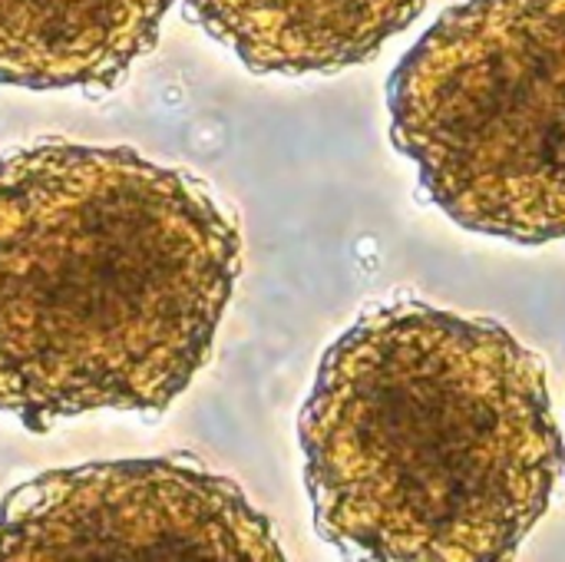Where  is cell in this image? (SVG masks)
Segmentation results:
<instances>
[{
  "instance_id": "8992f818",
  "label": "cell",
  "mask_w": 565,
  "mask_h": 562,
  "mask_svg": "<svg viewBox=\"0 0 565 562\" xmlns=\"http://www.w3.org/2000/svg\"><path fill=\"white\" fill-rule=\"evenodd\" d=\"M430 0H185L192 20L252 73H338L371 60Z\"/></svg>"
},
{
  "instance_id": "277c9868",
  "label": "cell",
  "mask_w": 565,
  "mask_h": 562,
  "mask_svg": "<svg viewBox=\"0 0 565 562\" xmlns=\"http://www.w3.org/2000/svg\"><path fill=\"white\" fill-rule=\"evenodd\" d=\"M285 560L242 487L185 457L46 470L0 503V562Z\"/></svg>"
},
{
  "instance_id": "5b68a950",
  "label": "cell",
  "mask_w": 565,
  "mask_h": 562,
  "mask_svg": "<svg viewBox=\"0 0 565 562\" xmlns=\"http://www.w3.org/2000/svg\"><path fill=\"white\" fill-rule=\"evenodd\" d=\"M172 0H0V83L106 93L156 43Z\"/></svg>"
},
{
  "instance_id": "7a4b0ae2",
  "label": "cell",
  "mask_w": 565,
  "mask_h": 562,
  "mask_svg": "<svg viewBox=\"0 0 565 562\" xmlns=\"http://www.w3.org/2000/svg\"><path fill=\"white\" fill-rule=\"evenodd\" d=\"M298 444L315 527L354 560H507L565 464L543 361L424 301L367 308L324 351Z\"/></svg>"
},
{
  "instance_id": "6da1fadb",
  "label": "cell",
  "mask_w": 565,
  "mask_h": 562,
  "mask_svg": "<svg viewBox=\"0 0 565 562\" xmlns=\"http://www.w3.org/2000/svg\"><path fill=\"white\" fill-rule=\"evenodd\" d=\"M242 235L185 169L43 139L0 159V414L162 417L209 361Z\"/></svg>"
},
{
  "instance_id": "3957f363",
  "label": "cell",
  "mask_w": 565,
  "mask_h": 562,
  "mask_svg": "<svg viewBox=\"0 0 565 562\" xmlns=\"http://www.w3.org/2000/svg\"><path fill=\"white\" fill-rule=\"evenodd\" d=\"M391 139L457 225L565 242V0H463L404 53Z\"/></svg>"
}]
</instances>
